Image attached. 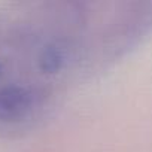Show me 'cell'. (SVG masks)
<instances>
[{
	"label": "cell",
	"instance_id": "6da1fadb",
	"mask_svg": "<svg viewBox=\"0 0 152 152\" xmlns=\"http://www.w3.org/2000/svg\"><path fill=\"white\" fill-rule=\"evenodd\" d=\"M42 103V96L24 85L0 88V121L18 122L27 119Z\"/></svg>",
	"mask_w": 152,
	"mask_h": 152
}]
</instances>
